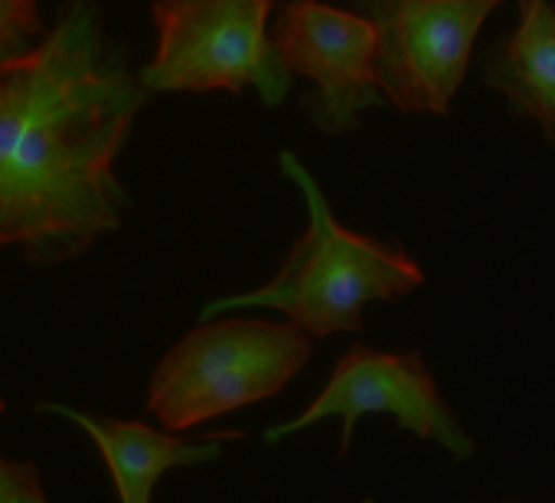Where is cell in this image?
I'll return each instance as SVG.
<instances>
[{"mask_svg":"<svg viewBox=\"0 0 555 503\" xmlns=\"http://www.w3.org/2000/svg\"><path fill=\"white\" fill-rule=\"evenodd\" d=\"M50 66L37 112L0 167V252L63 266L121 229L131 193L115 164L151 92L95 0H63L47 30Z\"/></svg>","mask_w":555,"mask_h":503,"instance_id":"obj_1","label":"cell"},{"mask_svg":"<svg viewBox=\"0 0 555 503\" xmlns=\"http://www.w3.org/2000/svg\"><path fill=\"white\" fill-rule=\"evenodd\" d=\"M278 164L305 196L308 229L292 245L271 282L209 301L203 308V321L225 311L268 308L282 311L314 340H324L334 334H360L363 308L370 301H402L425 285L422 266L402 242H386L337 222L318 177L295 151H282Z\"/></svg>","mask_w":555,"mask_h":503,"instance_id":"obj_2","label":"cell"},{"mask_svg":"<svg viewBox=\"0 0 555 503\" xmlns=\"http://www.w3.org/2000/svg\"><path fill=\"white\" fill-rule=\"evenodd\" d=\"M314 337L292 321H203L157 363L147 412L167 431H190L216 415L282 396L314 357Z\"/></svg>","mask_w":555,"mask_h":503,"instance_id":"obj_3","label":"cell"},{"mask_svg":"<svg viewBox=\"0 0 555 503\" xmlns=\"http://www.w3.org/2000/svg\"><path fill=\"white\" fill-rule=\"evenodd\" d=\"M274 0H154L157 47L138 69L154 92H232L255 89L268 108L292 92V73L271 47Z\"/></svg>","mask_w":555,"mask_h":503,"instance_id":"obj_4","label":"cell"},{"mask_svg":"<svg viewBox=\"0 0 555 503\" xmlns=\"http://www.w3.org/2000/svg\"><path fill=\"white\" fill-rule=\"evenodd\" d=\"M503 0H350L376 30V82L386 105L448 115L474 40Z\"/></svg>","mask_w":555,"mask_h":503,"instance_id":"obj_5","label":"cell"},{"mask_svg":"<svg viewBox=\"0 0 555 503\" xmlns=\"http://www.w3.org/2000/svg\"><path fill=\"white\" fill-rule=\"evenodd\" d=\"M370 412H386L396 418L402 431H412L422 441L441 444L454 461H467L474 454L470 435L461 428L454 409L441 396L425 357L418 350L386 353L366 344H353L334 366L331 379L318 392V399L282 425L264 428V441L278 444L324 418H340V457L350 451L357 422Z\"/></svg>","mask_w":555,"mask_h":503,"instance_id":"obj_6","label":"cell"},{"mask_svg":"<svg viewBox=\"0 0 555 503\" xmlns=\"http://www.w3.org/2000/svg\"><path fill=\"white\" fill-rule=\"evenodd\" d=\"M268 34L285 69L314 82L301 112L321 134H350L363 112L386 105L376 82V30L357 11L324 0H285Z\"/></svg>","mask_w":555,"mask_h":503,"instance_id":"obj_7","label":"cell"},{"mask_svg":"<svg viewBox=\"0 0 555 503\" xmlns=\"http://www.w3.org/2000/svg\"><path fill=\"white\" fill-rule=\"evenodd\" d=\"M37 412L63 415L79 425L99 448L118 503H151L157 480L173 467H199L222 454L225 441H242L245 431L225 428L199 438H186L167 428H154L138 418H115L99 412L69 409L63 402H37Z\"/></svg>","mask_w":555,"mask_h":503,"instance_id":"obj_8","label":"cell"},{"mask_svg":"<svg viewBox=\"0 0 555 503\" xmlns=\"http://www.w3.org/2000/svg\"><path fill=\"white\" fill-rule=\"evenodd\" d=\"M519 14V27L487 50L483 86L555 144V8L548 0H526Z\"/></svg>","mask_w":555,"mask_h":503,"instance_id":"obj_9","label":"cell"},{"mask_svg":"<svg viewBox=\"0 0 555 503\" xmlns=\"http://www.w3.org/2000/svg\"><path fill=\"white\" fill-rule=\"evenodd\" d=\"M47 66H50L47 37L34 50L21 53L14 60H0V167L14 157L24 131L37 112Z\"/></svg>","mask_w":555,"mask_h":503,"instance_id":"obj_10","label":"cell"},{"mask_svg":"<svg viewBox=\"0 0 555 503\" xmlns=\"http://www.w3.org/2000/svg\"><path fill=\"white\" fill-rule=\"evenodd\" d=\"M47 37L40 0H0V60H14Z\"/></svg>","mask_w":555,"mask_h":503,"instance_id":"obj_11","label":"cell"},{"mask_svg":"<svg viewBox=\"0 0 555 503\" xmlns=\"http://www.w3.org/2000/svg\"><path fill=\"white\" fill-rule=\"evenodd\" d=\"M0 503H50L40 467L34 461H14L0 454Z\"/></svg>","mask_w":555,"mask_h":503,"instance_id":"obj_12","label":"cell"},{"mask_svg":"<svg viewBox=\"0 0 555 503\" xmlns=\"http://www.w3.org/2000/svg\"><path fill=\"white\" fill-rule=\"evenodd\" d=\"M516 4H519V8H522V4H526V0H516Z\"/></svg>","mask_w":555,"mask_h":503,"instance_id":"obj_13","label":"cell"},{"mask_svg":"<svg viewBox=\"0 0 555 503\" xmlns=\"http://www.w3.org/2000/svg\"><path fill=\"white\" fill-rule=\"evenodd\" d=\"M363 503H373V500H363Z\"/></svg>","mask_w":555,"mask_h":503,"instance_id":"obj_14","label":"cell"}]
</instances>
